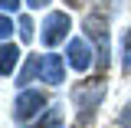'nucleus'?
<instances>
[{
	"label": "nucleus",
	"instance_id": "dca6fc26",
	"mask_svg": "<svg viewBox=\"0 0 131 128\" xmlns=\"http://www.w3.org/2000/svg\"><path fill=\"white\" fill-rule=\"evenodd\" d=\"M75 128H85V125H75Z\"/></svg>",
	"mask_w": 131,
	"mask_h": 128
},
{
	"label": "nucleus",
	"instance_id": "20e7f679",
	"mask_svg": "<svg viewBox=\"0 0 131 128\" xmlns=\"http://www.w3.org/2000/svg\"><path fill=\"white\" fill-rule=\"evenodd\" d=\"M69 30H72V20H69V13L66 10H52V13H46V20H43V26H39V40H43V46H59L66 36H69Z\"/></svg>",
	"mask_w": 131,
	"mask_h": 128
},
{
	"label": "nucleus",
	"instance_id": "9d476101",
	"mask_svg": "<svg viewBox=\"0 0 131 128\" xmlns=\"http://www.w3.org/2000/svg\"><path fill=\"white\" fill-rule=\"evenodd\" d=\"M118 128H131V99L125 102V109L118 112Z\"/></svg>",
	"mask_w": 131,
	"mask_h": 128
},
{
	"label": "nucleus",
	"instance_id": "423d86ee",
	"mask_svg": "<svg viewBox=\"0 0 131 128\" xmlns=\"http://www.w3.org/2000/svg\"><path fill=\"white\" fill-rule=\"evenodd\" d=\"M62 79H66L62 56H56V53H46V56H43V82H49V85H62Z\"/></svg>",
	"mask_w": 131,
	"mask_h": 128
},
{
	"label": "nucleus",
	"instance_id": "6e6552de",
	"mask_svg": "<svg viewBox=\"0 0 131 128\" xmlns=\"http://www.w3.org/2000/svg\"><path fill=\"white\" fill-rule=\"evenodd\" d=\"M36 76H43V59H39V56H30V59H26V66H23V72L16 76V85H20V89H26Z\"/></svg>",
	"mask_w": 131,
	"mask_h": 128
},
{
	"label": "nucleus",
	"instance_id": "39448f33",
	"mask_svg": "<svg viewBox=\"0 0 131 128\" xmlns=\"http://www.w3.org/2000/svg\"><path fill=\"white\" fill-rule=\"evenodd\" d=\"M92 56H95V46H89V40H69L66 46V59L75 72H85L92 66Z\"/></svg>",
	"mask_w": 131,
	"mask_h": 128
},
{
	"label": "nucleus",
	"instance_id": "f257e3e1",
	"mask_svg": "<svg viewBox=\"0 0 131 128\" xmlns=\"http://www.w3.org/2000/svg\"><path fill=\"white\" fill-rule=\"evenodd\" d=\"M85 36H89V43H95V63H98V69H108V63H112L108 16L105 13H89L85 16Z\"/></svg>",
	"mask_w": 131,
	"mask_h": 128
},
{
	"label": "nucleus",
	"instance_id": "0eeeda50",
	"mask_svg": "<svg viewBox=\"0 0 131 128\" xmlns=\"http://www.w3.org/2000/svg\"><path fill=\"white\" fill-rule=\"evenodd\" d=\"M16 63H20V49L7 40V43H3V49H0V72L10 79V76H13V69H16Z\"/></svg>",
	"mask_w": 131,
	"mask_h": 128
},
{
	"label": "nucleus",
	"instance_id": "9b49d317",
	"mask_svg": "<svg viewBox=\"0 0 131 128\" xmlns=\"http://www.w3.org/2000/svg\"><path fill=\"white\" fill-rule=\"evenodd\" d=\"M0 36H3V43L13 36V20H10V13H3V20H0Z\"/></svg>",
	"mask_w": 131,
	"mask_h": 128
},
{
	"label": "nucleus",
	"instance_id": "4468645a",
	"mask_svg": "<svg viewBox=\"0 0 131 128\" xmlns=\"http://www.w3.org/2000/svg\"><path fill=\"white\" fill-rule=\"evenodd\" d=\"M26 3H30L33 10H39V7H49V3H52V0H26Z\"/></svg>",
	"mask_w": 131,
	"mask_h": 128
},
{
	"label": "nucleus",
	"instance_id": "f03ea898",
	"mask_svg": "<svg viewBox=\"0 0 131 128\" xmlns=\"http://www.w3.org/2000/svg\"><path fill=\"white\" fill-rule=\"evenodd\" d=\"M105 99V82L102 79H89L72 85V105L79 109V125H89V118H95V109Z\"/></svg>",
	"mask_w": 131,
	"mask_h": 128
},
{
	"label": "nucleus",
	"instance_id": "2eb2a0df",
	"mask_svg": "<svg viewBox=\"0 0 131 128\" xmlns=\"http://www.w3.org/2000/svg\"><path fill=\"white\" fill-rule=\"evenodd\" d=\"M66 3H72V7H85V3H92V0H66Z\"/></svg>",
	"mask_w": 131,
	"mask_h": 128
},
{
	"label": "nucleus",
	"instance_id": "ddd939ff",
	"mask_svg": "<svg viewBox=\"0 0 131 128\" xmlns=\"http://www.w3.org/2000/svg\"><path fill=\"white\" fill-rule=\"evenodd\" d=\"M0 7H3V13H13L16 7H20V0H0Z\"/></svg>",
	"mask_w": 131,
	"mask_h": 128
},
{
	"label": "nucleus",
	"instance_id": "f8f14e48",
	"mask_svg": "<svg viewBox=\"0 0 131 128\" xmlns=\"http://www.w3.org/2000/svg\"><path fill=\"white\" fill-rule=\"evenodd\" d=\"M20 40H33V23L26 20V16L20 20Z\"/></svg>",
	"mask_w": 131,
	"mask_h": 128
},
{
	"label": "nucleus",
	"instance_id": "7ed1b4c3",
	"mask_svg": "<svg viewBox=\"0 0 131 128\" xmlns=\"http://www.w3.org/2000/svg\"><path fill=\"white\" fill-rule=\"evenodd\" d=\"M43 109H46V95L39 89H20V95L13 99V122L26 125L33 118H39Z\"/></svg>",
	"mask_w": 131,
	"mask_h": 128
},
{
	"label": "nucleus",
	"instance_id": "1a4fd4ad",
	"mask_svg": "<svg viewBox=\"0 0 131 128\" xmlns=\"http://www.w3.org/2000/svg\"><path fill=\"white\" fill-rule=\"evenodd\" d=\"M121 69L131 72V26L125 30V36H121Z\"/></svg>",
	"mask_w": 131,
	"mask_h": 128
}]
</instances>
